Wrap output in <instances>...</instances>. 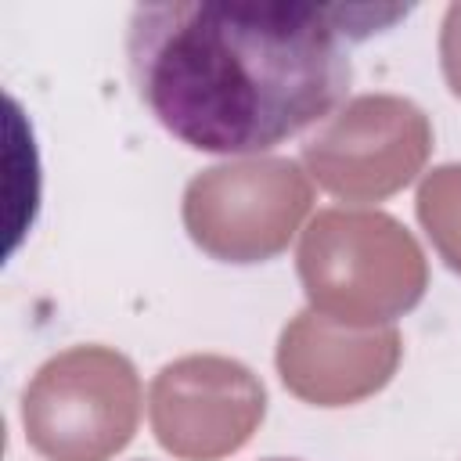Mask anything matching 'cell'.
Masks as SVG:
<instances>
[{"instance_id": "3", "label": "cell", "mask_w": 461, "mask_h": 461, "mask_svg": "<svg viewBox=\"0 0 461 461\" xmlns=\"http://www.w3.org/2000/svg\"><path fill=\"white\" fill-rule=\"evenodd\" d=\"M140 378L112 346L50 357L22 393L29 447L47 461H108L137 432Z\"/></svg>"}, {"instance_id": "10", "label": "cell", "mask_w": 461, "mask_h": 461, "mask_svg": "<svg viewBox=\"0 0 461 461\" xmlns=\"http://www.w3.org/2000/svg\"><path fill=\"white\" fill-rule=\"evenodd\" d=\"M267 461H292V457H267Z\"/></svg>"}, {"instance_id": "1", "label": "cell", "mask_w": 461, "mask_h": 461, "mask_svg": "<svg viewBox=\"0 0 461 461\" xmlns=\"http://www.w3.org/2000/svg\"><path fill=\"white\" fill-rule=\"evenodd\" d=\"M411 7L295 0L137 4L126 61L137 97L187 148L267 151L346 104L349 43Z\"/></svg>"}, {"instance_id": "6", "label": "cell", "mask_w": 461, "mask_h": 461, "mask_svg": "<svg viewBox=\"0 0 461 461\" xmlns=\"http://www.w3.org/2000/svg\"><path fill=\"white\" fill-rule=\"evenodd\" d=\"M151 432L180 461H220L241 450L267 414L263 382L230 357L191 353L166 364L148 396Z\"/></svg>"}, {"instance_id": "8", "label": "cell", "mask_w": 461, "mask_h": 461, "mask_svg": "<svg viewBox=\"0 0 461 461\" xmlns=\"http://www.w3.org/2000/svg\"><path fill=\"white\" fill-rule=\"evenodd\" d=\"M418 223L436 245L439 259L461 274V162L436 166L418 187Z\"/></svg>"}, {"instance_id": "4", "label": "cell", "mask_w": 461, "mask_h": 461, "mask_svg": "<svg viewBox=\"0 0 461 461\" xmlns=\"http://www.w3.org/2000/svg\"><path fill=\"white\" fill-rule=\"evenodd\" d=\"M313 205L310 173L295 158L256 155L202 169L184 187L191 241L223 263H263L288 249Z\"/></svg>"}, {"instance_id": "2", "label": "cell", "mask_w": 461, "mask_h": 461, "mask_svg": "<svg viewBox=\"0 0 461 461\" xmlns=\"http://www.w3.org/2000/svg\"><path fill=\"white\" fill-rule=\"evenodd\" d=\"M310 310L353 324L385 328L425 299L429 263L414 234L378 209L317 212L295 252Z\"/></svg>"}, {"instance_id": "5", "label": "cell", "mask_w": 461, "mask_h": 461, "mask_svg": "<svg viewBox=\"0 0 461 461\" xmlns=\"http://www.w3.org/2000/svg\"><path fill=\"white\" fill-rule=\"evenodd\" d=\"M432 155L429 115L400 94H360L303 144L306 173L342 202H382L403 191Z\"/></svg>"}, {"instance_id": "7", "label": "cell", "mask_w": 461, "mask_h": 461, "mask_svg": "<svg viewBox=\"0 0 461 461\" xmlns=\"http://www.w3.org/2000/svg\"><path fill=\"white\" fill-rule=\"evenodd\" d=\"M403 357L393 324L353 328L317 310H299L277 339V375L285 389L313 407H346L389 385Z\"/></svg>"}, {"instance_id": "9", "label": "cell", "mask_w": 461, "mask_h": 461, "mask_svg": "<svg viewBox=\"0 0 461 461\" xmlns=\"http://www.w3.org/2000/svg\"><path fill=\"white\" fill-rule=\"evenodd\" d=\"M439 65L454 97H461V4H450L439 25Z\"/></svg>"}]
</instances>
